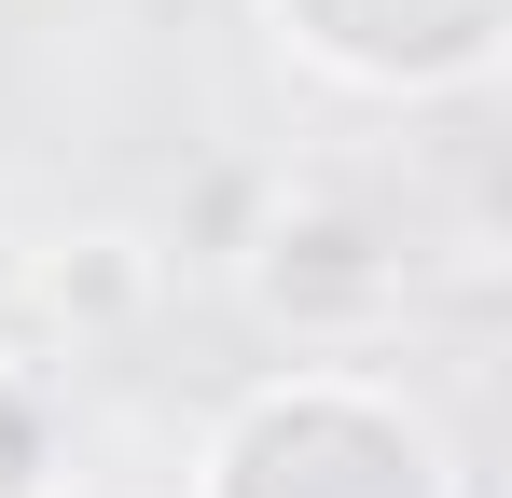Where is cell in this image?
Wrapping results in <instances>:
<instances>
[{
	"mask_svg": "<svg viewBox=\"0 0 512 498\" xmlns=\"http://www.w3.org/2000/svg\"><path fill=\"white\" fill-rule=\"evenodd\" d=\"M277 28L360 97H471L512 42V0H277Z\"/></svg>",
	"mask_w": 512,
	"mask_h": 498,
	"instance_id": "3",
	"label": "cell"
},
{
	"mask_svg": "<svg viewBox=\"0 0 512 498\" xmlns=\"http://www.w3.org/2000/svg\"><path fill=\"white\" fill-rule=\"evenodd\" d=\"M153 277H167V263H153L139 236H56L42 305H56L70 332H111V319H139V305H153Z\"/></svg>",
	"mask_w": 512,
	"mask_h": 498,
	"instance_id": "4",
	"label": "cell"
},
{
	"mask_svg": "<svg viewBox=\"0 0 512 498\" xmlns=\"http://www.w3.org/2000/svg\"><path fill=\"white\" fill-rule=\"evenodd\" d=\"M194 498H457V457L360 360H305V374H277L222 415Z\"/></svg>",
	"mask_w": 512,
	"mask_h": 498,
	"instance_id": "2",
	"label": "cell"
},
{
	"mask_svg": "<svg viewBox=\"0 0 512 498\" xmlns=\"http://www.w3.org/2000/svg\"><path fill=\"white\" fill-rule=\"evenodd\" d=\"M0 498H56V415L14 360H0Z\"/></svg>",
	"mask_w": 512,
	"mask_h": 498,
	"instance_id": "5",
	"label": "cell"
},
{
	"mask_svg": "<svg viewBox=\"0 0 512 498\" xmlns=\"http://www.w3.org/2000/svg\"><path fill=\"white\" fill-rule=\"evenodd\" d=\"M222 263H236V305L263 332L346 360V346L402 332V305H416V277H429V236H416V208H388L360 180H263L250 236L222 249Z\"/></svg>",
	"mask_w": 512,
	"mask_h": 498,
	"instance_id": "1",
	"label": "cell"
}]
</instances>
